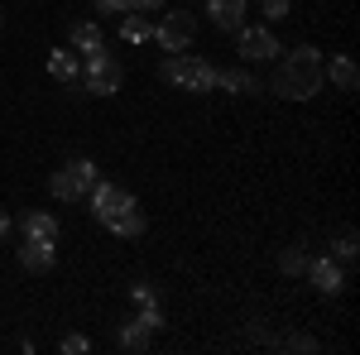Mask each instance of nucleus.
Here are the masks:
<instances>
[{
  "instance_id": "nucleus-25",
  "label": "nucleus",
  "mask_w": 360,
  "mask_h": 355,
  "mask_svg": "<svg viewBox=\"0 0 360 355\" xmlns=\"http://www.w3.org/2000/svg\"><path fill=\"white\" fill-rule=\"evenodd\" d=\"M135 302H139V307H149V302H159V293H154L149 283H135Z\"/></svg>"
},
{
  "instance_id": "nucleus-7",
  "label": "nucleus",
  "mask_w": 360,
  "mask_h": 355,
  "mask_svg": "<svg viewBox=\"0 0 360 355\" xmlns=\"http://www.w3.org/2000/svg\"><path fill=\"white\" fill-rule=\"evenodd\" d=\"M86 197H91V217L101 221V226H106L111 217H120V212H125V207L135 202L130 192H125V188H115V183H96V188L86 192Z\"/></svg>"
},
{
  "instance_id": "nucleus-3",
  "label": "nucleus",
  "mask_w": 360,
  "mask_h": 355,
  "mask_svg": "<svg viewBox=\"0 0 360 355\" xmlns=\"http://www.w3.org/2000/svg\"><path fill=\"white\" fill-rule=\"evenodd\" d=\"M77 77H82L86 91H96V96H115L120 82H125V67L101 49V53H86V63H82V72H77Z\"/></svg>"
},
{
  "instance_id": "nucleus-20",
  "label": "nucleus",
  "mask_w": 360,
  "mask_h": 355,
  "mask_svg": "<svg viewBox=\"0 0 360 355\" xmlns=\"http://www.w3.org/2000/svg\"><path fill=\"white\" fill-rule=\"evenodd\" d=\"M278 269H283V273H303V269H307V254H303L298 245L283 250V254H278Z\"/></svg>"
},
{
  "instance_id": "nucleus-18",
  "label": "nucleus",
  "mask_w": 360,
  "mask_h": 355,
  "mask_svg": "<svg viewBox=\"0 0 360 355\" xmlns=\"http://www.w3.org/2000/svg\"><path fill=\"white\" fill-rule=\"evenodd\" d=\"M120 346L125 351H149V327L144 322H130V327L120 331Z\"/></svg>"
},
{
  "instance_id": "nucleus-10",
  "label": "nucleus",
  "mask_w": 360,
  "mask_h": 355,
  "mask_svg": "<svg viewBox=\"0 0 360 355\" xmlns=\"http://www.w3.org/2000/svg\"><path fill=\"white\" fill-rule=\"evenodd\" d=\"M307 278H312V288L317 293H341L346 288V278H341V269H336L332 259H307Z\"/></svg>"
},
{
  "instance_id": "nucleus-19",
  "label": "nucleus",
  "mask_w": 360,
  "mask_h": 355,
  "mask_svg": "<svg viewBox=\"0 0 360 355\" xmlns=\"http://www.w3.org/2000/svg\"><path fill=\"white\" fill-rule=\"evenodd\" d=\"M332 250H336V259H346V264H351V259L360 254V240H356V231H341Z\"/></svg>"
},
{
  "instance_id": "nucleus-28",
  "label": "nucleus",
  "mask_w": 360,
  "mask_h": 355,
  "mask_svg": "<svg viewBox=\"0 0 360 355\" xmlns=\"http://www.w3.org/2000/svg\"><path fill=\"white\" fill-rule=\"evenodd\" d=\"M5 235H10V217L0 212V240H5Z\"/></svg>"
},
{
  "instance_id": "nucleus-23",
  "label": "nucleus",
  "mask_w": 360,
  "mask_h": 355,
  "mask_svg": "<svg viewBox=\"0 0 360 355\" xmlns=\"http://www.w3.org/2000/svg\"><path fill=\"white\" fill-rule=\"evenodd\" d=\"M101 10H111V15H130V10H139V0H96Z\"/></svg>"
},
{
  "instance_id": "nucleus-15",
  "label": "nucleus",
  "mask_w": 360,
  "mask_h": 355,
  "mask_svg": "<svg viewBox=\"0 0 360 355\" xmlns=\"http://www.w3.org/2000/svg\"><path fill=\"white\" fill-rule=\"evenodd\" d=\"M49 72H53L58 82H77L82 63H77V53H63V49H53V53H49Z\"/></svg>"
},
{
  "instance_id": "nucleus-1",
  "label": "nucleus",
  "mask_w": 360,
  "mask_h": 355,
  "mask_svg": "<svg viewBox=\"0 0 360 355\" xmlns=\"http://www.w3.org/2000/svg\"><path fill=\"white\" fill-rule=\"evenodd\" d=\"M327 82V72H322V53L317 49H293V53L278 63L274 72V91L278 96H288V101H307V96H317Z\"/></svg>"
},
{
  "instance_id": "nucleus-16",
  "label": "nucleus",
  "mask_w": 360,
  "mask_h": 355,
  "mask_svg": "<svg viewBox=\"0 0 360 355\" xmlns=\"http://www.w3.org/2000/svg\"><path fill=\"white\" fill-rule=\"evenodd\" d=\"M120 34H125L130 44H149V39H154V25L144 20V10H130V15L120 20Z\"/></svg>"
},
{
  "instance_id": "nucleus-14",
  "label": "nucleus",
  "mask_w": 360,
  "mask_h": 355,
  "mask_svg": "<svg viewBox=\"0 0 360 355\" xmlns=\"http://www.w3.org/2000/svg\"><path fill=\"white\" fill-rule=\"evenodd\" d=\"M72 49H77V53H101V49H106L101 25H72Z\"/></svg>"
},
{
  "instance_id": "nucleus-6",
  "label": "nucleus",
  "mask_w": 360,
  "mask_h": 355,
  "mask_svg": "<svg viewBox=\"0 0 360 355\" xmlns=\"http://www.w3.org/2000/svg\"><path fill=\"white\" fill-rule=\"evenodd\" d=\"M236 53L245 58V63H264V58H278L283 49H278V39L269 34V29L240 25V29H236Z\"/></svg>"
},
{
  "instance_id": "nucleus-13",
  "label": "nucleus",
  "mask_w": 360,
  "mask_h": 355,
  "mask_svg": "<svg viewBox=\"0 0 360 355\" xmlns=\"http://www.w3.org/2000/svg\"><path fill=\"white\" fill-rule=\"evenodd\" d=\"M25 240H53L58 245V221L49 212H29L25 217Z\"/></svg>"
},
{
  "instance_id": "nucleus-24",
  "label": "nucleus",
  "mask_w": 360,
  "mask_h": 355,
  "mask_svg": "<svg viewBox=\"0 0 360 355\" xmlns=\"http://www.w3.org/2000/svg\"><path fill=\"white\" fill-rule=\"evenodd\" d=\"M264 15L269 20H288V0H264Z\"/></svg>"
},
{
  "instance_id": "nucleus-4",
  "label": "nucleus",
  "mask_w": 360,
  "mask_h": 355,
  "mask_svg": "<svg viewBox=\"0 0 360 355\" xmlns=\"http://www.w3.org/2000/svg\"><path fill=\"white\" fill-rule=\"evenodd\" d=\"M53 197H63V202H77V197H86V192L96 188V164L91 159H72V164H63L53 173Z\"/></svg>"
},
{
  "instance_id": "nucleus-21",
  "label": "nucleus",
  "mask_w": 360,
  "mask_h": 355,
  "mask_svg": "<svg viewBox=\"0 0 360 355\" xmlns=\"http://www.w3.org/2000/svg\"><path fill=\"white\" fill-rule=\"evenodd\" d=\"M58 351H63V355H86V351H91V341H86V336H63Z\"/></svg>"
},
{
  "instance_id": "nucleus-26",
  "label": "nucleus",
  "mask_w": 360,
  "mask_h": 355,
  "mask_svg": "<svg viewBox=\"0 0 360 355\" xmlns=\"http://www.w3.org/2000/svg\"><path fill=\"white\" fill-rule=\"evenodd\" d=\"M283 346H288V351H317V341H312V336H288Z\"/></svg>"
},
{
  "instance_id": "nucleus-9",
  "label": "nucleus",
  "mask_w": 360,
  "mask_h": 355,
  "mask_svg": "<svg viewBox=\"0 0 360 355\" xmlns=\"http://www.w3.org/2000/svg\"><path fill=\"white\" fill-rule=\"evenodd\" d=\"M53 259H58L53 240H25V245H20V264H25L29 273H49Z\"/></svg>"
},
{
  "instance_id": "nucleus-11",
  "label": "nucleus",
  "mask_w": 360,
  "mask_h": 355,
  "mask_svg": "<svg viewBox=\"0 0 360 355\" xmlns=\"http://www.w3.org/2000/svg\"><path fill=\"white\" fill-rule=\"evenodd\" d=\"M322 72L336 82V91H356L360 86V67H356V58H346V53H336L332 63H322Z\"/></svg>"
},
{
  "instance_id": "nucleus-8",
  "label": "nucleus",
  "mask_w": 360,
  "mask_h": 355,
  "mask_svg": "<svg viewBox=\"0 0 360 355\" xmlns=\"http://www.w3.org/2000/svg\"><path fill=\"white\" fill-rule=\"evenodd\" d=\"M207 15H212V25L226 29V34H236V29L245 25V0H207Z\"/></svg>"
},
{
  "instance_id": "nucleus-17",
  "label": "nucleus",
  "mask_w": 360,
  "mask_h": 355,
  "mask_svg": "<svg viewBox=\"0 0 360 355\" xmlns=\"http://www.w3.org/2000/svg\"><path fill=\"white\" fill-rule=\"evenodd\" d=\"M217 86H221V91H231V96H245V91H259V86H255V77H250L245 67H236V72H221V67H217Z\"/></svg>"
},
{
  "instance_id": "nucleus-12",
  "label": "nucleus",
  "mask_w": 360,
  "mask_h": 355,
  "mask_svg": "<svg viewBox=\"0 0 360 355\" xmlns=\"http://www.w3.org/2000/svg\"><path fill=\"white\" fill-rule=\"evenodd\" d=\"M106 226H111V235H120V240H139L149 221H144V212H139V202H130V207H125L120 217H111Z\"/></svg>"
},
{
  "instance_id": "nucleus-27",
  "label": "nucleus",
  "mask_w": 360,
  "mask_h": 355,
  "mask_svg": "<svg viewBox=\"0 0 360 355\" xmlns=\"http://www.w3.org/2000/svg\"><path fill=\"white\" fill-rule=\"evenodd\" d=\"M159 5H168V0H139V10H159Z\"/></svg>"
},
{
  "instance_id": "nucleus-2",
  "label": "nucleus",
  "mask_w": 360,
  "mask_h": 355,
  "mask_svg": "<svg viewBox=\"0 0 360 355\" xmlns=\"http://www.w3.org/2000/svg\"><path fill=\"white\" fill-rule=\"evenodd\" d=\"M159 72H164V82H173L178 91H217V67H212L207 58L173 53Z\"/></svg>"
},
{
  "instance_id": "nucleus-22",
  "label": "nucleus",
  "mask_w": 360,
  "mask_h": 355,
  "mask_svg": "<svg viewBox=\"0 0 360 355\" xmlns=\"http://www.w3.org/2000/svg\"><path fill=\"white\" fill-rule=\"evenodd\" d=\"M139 322H144L149 331H159V327H164V312H159V302H149V307L139 312Z\"/></svg>"
},
{
  "instance_id": "nucleus-5",
  "label": "nucleus",
  "mask_w": 360,
  "mask_h": 355,
  "mask_svg": "<svg viewBox=\"0 0 360 355\" xmlns=\"http://www.w3.org/2000/svg\"><path fill=\"white\" fill-rule=\"evenodd\" d=\"M154 39H159L164 53H183V49L197 39V15H188V10L164 15V25H154Z\"/></svg>"
}]
</instances>
